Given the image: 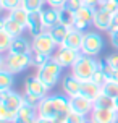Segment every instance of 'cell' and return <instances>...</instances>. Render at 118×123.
<instances>
[{
    "label": "cell",
    "mask_w": 118,
    "mask_h": 123,
    "mask_svg": "<svg viewBox=\"0 0 118 123\" xmlns=\"http://www.w3.org/2000/svg\"><path fill=\"white\" fill-rule=\"evenodd\" d=\"M0 29H5V18H0Z\"/></svg>",
    "instance_id": "obj_45"
},
{
    "label": "cell",
    "mask_w": 118,
    "mask_h": 123,
    "mask_svg": "<svg viewBox=\"0 0 118 123\" xmlns=\"http://www.w3.org/2000/svg\"><path fill=\"white\" fill-rule=\"evenodd\" d=\"M70 110L81 113V115H91V112L94 110V100L87 99L83 94L73 96L70 97Z\"/></svg>",
    "instance_id": "obj_8"
},
{
    "label": "cell",
    "mask_w": 118,
    "mask_h": 123,
    "mask_svg": "<svg viewBox=\"0 0 118 123\" xmlns=\"http://www.w3.org/2000/svg\"><path fill=\"white\" fill-rule=\"evenodd\" d=\"M81 84H83V81L79 78H76L73 73L66 74L62 80V87H63V91H65V94L68 97H73V96L81 94Z\"/></svg>",
    "instance_id": "obj_14"
},
{
    "label": "cell",
    "mask_w": 118,
    "mask_h": 123,
    "mask_svg": "<svg viewBox=\"0 0 118 123\" xmlns=\"http://www.w3.org/2000/svg\"><path fill=\"white\" fill-rule=\"evenodd\" d=\"M37 78L42 81L45 86L53 87L60 80V74H62V67L53 60V57L50 58L47 63H44L42 67L37 68Z\"/></svg>",
    "instance_id": "obj_2"
},
{
    "label": "cell",
    "mask_w": 118,
    "mask_h": 123,
    "mask_svg": "<svg viewBox=\"0 0 118 123\" xmlns=\"http://www.w3.org/2000/svg\"><path fill=\"white\" fill-rule=\"evenodd\" d=\"M55 47H57V44L53 41V37L50 36L49 29L42 31L41 34L34 36V39H32V52H42V54L52 55Z\"/></svg>",
    "instance_id": "obj_6"
},
{
    "label": "cell",
    "mask_w": 118,
    "mask_h": 123,
    "mask_svg": "<svg viewBox=\"0 0 118 123\" xmlns=\"http://www.w3.org/2000/svg\"><path fill=\"white\" fill-rule=\"evenodd\" d=\"M41 19H42V25L45 29H50L52 26H55L60 23V18H58V8H53V6H45L41 10Z\"/></svg>",
    "instance_id": "obj_16"
},
{
    "label": "cell",
    "mask_w": 118,
    "mask_h": 123,
    "mask_svg": "<svg viewBox=\"0 0 118 123\" xmlns=\"http://www.w3.org/2000/svg\"><path fill=\"white\" fill-rule=\"evenodd\" d=\"M95 6H91V5H83L79 10L75 12V21H73V28L75 29H79V31H84L87 29V26L91 25L94 21V15H95Z\"/></svg>",
    "instance_id": "obj_5"
},
{
    "label": "cell",
    "mask_w": 118,
    "mask_h": 123,
    "mask_svg": "<svg viewBox=\"0 0 118 123\" xmlns=\"http://www.w3.org/2000/svg\"><path fill=\"white\" fill-rule=\"evenodd\" d=\"M44 5H47L45 3V0H23V3H21V6L24 8L26 12H41L44 8Z\"/></svg>",
    "instance_id": "obj_26"
},
{
    "label": "cell",
    "mask_w": 118,
    "mask_h": 123,
    "mask_svg": "<svg viewBox=\"0 0 118 123\" xmlns=\"http://www.w3.org/2000/svg\"><path fill=\"white\" fill-rule=\"evenodd\" d=\"M37 117H39L37 113H32V115H19V113H16L13 123H36Z\"/></svg>",
    "instance_id": "obj_33"
},
{
    "label": "cell",
    "mask_w": 118,
    "mask_h": 123,
    "mask_svg": "<svg viewBox=\"0 0 118 123\" xmlns=\"http://www.w3.org/2000/svg\"><path fill=\"white\" fill-rule=\"evenodd\" d=\"M24 102L26 104H29V105H32V107H37L39 105V102H41V99L37 97V96H34V94H31V92H24Z\"/></svg>",
    "instance_id": "obj_37"
},
{
    "label": "cell",
    "mask_w": 118,
    "mask_h": 123,
    "mask_svg": "<svg viewBox=\"0 0 118 123\" xmlns=\"http://www.w3.org/2000/svg\"><path fill=\"white\" fill-rule=\"evenodd\" d=\"M105 60L108 62V65H110L113 70H118V54H112V55H108Z\"/></svg>",
    "instance_id": "obj_38"
},
{
    "label": "cell",
    "mask_w": 118,
    "mask_h": 123,
    "mask_svg": "<svg viewBox=\"0 0 118 123\" xmlns=\"http://www.w3.org/2000/svg\"><path fill=\"white\" fill-rule=\"evenodd\" d=\"M15 117H16V113L10 112L5 105H3V102L0 100V123H13Z\"/></svg>",
    "instance_id": "obj_30"
},
{
    "label": "cell",
    "mask_w": 118,
    "mask_h": 123,
    "mask_svg": "<svg viewBox=\"0 0 118 123\" xmlns=\"http://www.w3.org/2000/svg\"><path fill=\"white\" fill-rule=\"evenodd\" d=\"M104 49V39L97 32H84V39H83V47H81V54L89 57H95L100 54V50Z\"/></svg>",
    "instance_id": "obj_4"
},
{
    "label": "cell",
    "mask_w": 118,
    "mask_h": 123,
    "mask_svg": "<svg viewBox=\"0 0 118 123\" xmlns=\"http://www.w3.org/2000/svg\"><path fill=\"white\" fill-rule=\"evenodd\" d=\"M50 87L45 86L42 81L37 78V74L36 76H28L24 81V92H31L34 96H37L39 99H44L47 96V92H49Z\"/></svg>",
    "instance_id": "obj_10"
},
{
    "label": "cell",
    "mask_w": 118,
    "mask_h": 123,
    "mask_svg": "<svg viewBox=\"0 0 118 123\" xmlns=\"http://www.w3.org/2000/svg\"><path fill=\"white\" fill-rule=\"evenodd\" d=\"M31 67V54H10L5 57V70L16 74Z\"/></svg>",
    "instance_id": "obj_3"
},
{
    "label": "cell",
    "mask_w": 118,
    "mask_h": 123,
    "mask_svg": "<svg viewBox=\"0 0 118 123\" xmlns=\"http://www.w3.org/2000/svg\"><path fill=\"white\" fill-rule=\"evenodd\" d=\"M112 13H108L107 10H104L102 6H99L95 10V15H94V21L92 25L100 31H108L110 29V25H112Z\"/></svg>",
    "instance_id": "obj_15"
},
{
    "label": "cell",
    "mask_w": 118,
    "mask_h": 123,
    "mask_svg": "<svg viewBox=\"0 0 118 123\" xmlns=\"http://www.w3.org/2000/svg\"><path fill=\"white\" fill-rule=\"evenodd\" d=\"M115 109H117V112H118V96L115 97Z\"/></svg>",
    "instance_id": "obj_47"
},
{
    "label": "cell",
    "mask_w": 118,
    "mask_h": 123,
    "mask_svg": "<svg viewBox=\"0 0 118 123\" xmlns=\"http://www.w3.org/2000/svg\"><path fill=\"white\" fill-rule=\"evenodd\" d=\"M3 10H5V8H3V3H2V0H0V13L3 12Z\"/></svg>",
    "instance_id": "obj_48"
},
{
    "label": "cell",
    "mask_w": 118,
    "mask_h": 123,
    "mask_svg": "<svg viewBox=\"0 0 118 123\" xmlns=\"http://www.w3.org/2000/svg\"><path fill=\"white\" fill-rule=\"evenodd\" d=\"M37 115L44 118H52V120L60 115L53 100H52V96H45L44 99H41V102L37 105Z\"/></svg>",
    "instance_id": "obj_12"
},
{
    "label": "cell",
    "mask_w": 118,
    "mask_h": 123,
    "mask_svg": "<svg viewBox=\"0 0 118 123\" xmlns=\"http://www.w3.org/2000/svg\"><path fill=\"white\" fill-rule=\"evenodd\" d=\"M0 92H2V91H0Z\"/></svg>",
    "instance_id": "obj_52"
},
{
    "label": "cell",
    "mask_w": 118,
    "mask_h": 123,
    "mask_svg": "<svg viewBox=\"0 0 118 123\" xmlns=\"http://www.w3.org/2000/svg\"><path fill=\"white\" fill-rule=\"evenodd\" d=\"M0 100H2L3 105H5L10 112H13V113H18V110L21 109V105L24 104V97L19 96L18 92L12 91V89L0 92Z\"/></svg>",
    "instance_id": "obj_9"
},
{
    "label": "cell",
    "mask_w": 118,
    "mask_h": 123,
    "mask_svg": "<svg viewBox=\"0 0 118 123\" xmlns=\"http://www.w3.org/2000/svg\"><path fill=\"white\" fill-rule=\"evenodd\" d=\"M83 39H84V32L79 29H75V28H71L68 31V34L65 37V41H63V47H66V49H73V50H78L81 52V47H83Z\"/></svg>",
    "instance_id": "obj_13"
},
{
    "label": "cell",
    "mask_w": 118,
    "mask_h": 123,
    "mask_svg": "<svg viewBox=\"0 0 118 123\" xmlns=\"http://www.w3.org/2000/svg\"><path fill=\"white\" fill-rule=\"evenodd\" d=\"M83 5H84V2H83V0H66L63 6H65V8H68V10H71V12H76V10H79Z\"/></svg>",
    "instance_id": "obj_36"
},
{
    "label": "cell",
    "mask_w": 118,
    "mask_h": 123,
    "mask_svg": "<svg viewBox=\"0 0 118 123\" xmlns=\"http://www.w3.org/2000/svg\"><path fill=\"white\" fill-rule=\"evenodd\" d=\"M115 123H118V118H117V122H115Z\"/></svg>",
    "instance_id": "obj_51"
},
{
    "label": "cell",
    "mask_w": 118,
    "mask_h": 123,
    "mask_svg": "<svg viewBox=\"0 0 118 123\" xmlns=\"http://www.w3.org/2000/svg\"><path fill=\"white\" fill-rule=\"evenodd\" d=\"M52 57L49 54H42V52H31V67H42L44 63H47Z\"/></svg>",
    "instance_id": "obj_27"
},
{
    "label": "cell",
    "mask_w": 118,
    "mask_h": 123,
    "mask_svg": "<svg viewBox=\"0 0 118 123\" xmlns=\"http://www.w3.org/2000/svg\"><path fill=\"white\" fill-rule=\"evenodd\" d=\"M99 2H100V3H102V2H104V0H99Z\"/></svg>",
    "instance_id": "obj_50"
},
{
    "label": "cell",
    "mask_w": 118,
    "mask_h": 123,
    "mask_svg": "<svg viewBox=\"0 0 118 123\" xmlns=\"http://www.w3.org/2000/svg\"><path fill=\"white\" fill-rule=\"evenodd\" d=\"M5 68V57H2V54H0V70H3Z\"/></svg>",
    "instance_id": "obj_44"
},
{
    "label": "cell",
    "mask_w": 118,
    "mask_h": 123,
    "mask_svg": "<svg viewBox=\"0 0 118 123\" xmlns=\"http://www.w3.org/2000/svg\"><path fill=\"white\" fill-rule=\"evenodd\" d=\"M79 55H81V52H78V50L66 49L63 45H58V50L55 52V55H53V60L62 68H66V67H73Z\"/></svg>",
    "instance_id": "obj_7"
},
{
    "label": "cell",
    "mask_w": 118,
    "mask_h": 123,
    "mask_svg": "<svg viewBox=\"0 0 118 123\" xmlns=\"http://www.w3.org/2000/svg\"><path fill=\"white\" fill-rule=\"evenodd\" d=\"M26 28L29 29V32H31L32 36H37V34L42 32V31H45V28H44V25H42V19H41V12L29 13Z\"/></svg>",
    "instance_id": "obj_18"
},
{
    "label": "cell",
    "mask_w": 118,
    "mask_h": 123,
    "mask_svg": "<svg viewBox=\"0 0 118 123\" xmlns=\"http://www.w3.org/2000/svg\"><path fill=\"white\" fill-rule=\"evenodd\" d=\"M100 6L104 10H107L108 13H112V15L118 13V0H104L100 3Z\"/></svg>",
    "instance_id": "obj_32"
},
{
    "label": "cell",
    "mask_w": 118,
    "mask_h": 123,
    "mask_svg": "<svg viewBox=\"0 0 118 123\" xmlns=\"http://www.w3.org/2000/svg\"><path fill=\"white\" fill-rule=\"evenodd\" d=\"M8 15H10L15 21H18L19 25H23V26L28 25V16H29V12H26L23 6H18V8H15V10H12V12H8Z\"/></svg>",
    "instance_id": "obj_24"
},
{
    "label": "cell",
    "mask_w": 118,
    "mask_h": 123,
    "mask_svg": "<svg viewBox=\"0 0 118 123\" xmlns=\"http://www.w3.org/2000/svg\"><path fill=\"white\" fill-rule=\"evenodd\" d=\"M94 107H97V109H115V99L102 92L99 97L94 100Z\"/></svg>",
    "instance_id": "obj_22"
},
{
    "label": "cell",
    "mask_w": 118,
    "mask_h": 123,
    "mask_svg": "<svg viewBox=\"0 0 118 123\" xmlns=\"http://www.w3.org/2000/svg\"><path fill=\"white\" fill-rule=\"evenodd\" d=\"M10 54H31L32 52V44H29L28 39H24L23 36L13 37L12 45H10Z\"/></svg>",
    "instance_id": "obj_17"
},
{
    "label": "cell",
    "mask_w": 118,
    "mask_h": 123,
    "mask_svg": "<svg viewBox=\"0 0 118 123\" xmlns=\"http://www.w3.org/2000/svg\"><path fill=\"white\" fill-rule=\"evenodd\" d=\"M112 80L118 81V70H115V71H113V76H112Z\"/></svg>",
    "instance_id": "obj_46"
},
{
    "label": "cell",
    "mask_w": 118,
    "mask_h": 123,
    "mask_svg": "<svg viewBox=\"0 0 118 123\" xmlns=\"http://www.w3.org/2000/svg\"><path fill=\"white\" fill-rule=\"evenodd\" d=\"M65 123H86V115H81V113L70 110L65 115Z\"/></svg>",
    "instance_id": "obj_31"
},
{
    "label": "cell",
    "mask_w": 118,
    "mask_h": 123,
    "mask_svg": "<svg viewBox=\"0 0 118 123\" xmlns=\"http://www.w3.org/2000/svg\"><path fill=\"white\" fill-rule=\"evenodd\" d=\"M24 29H26V26L19 25L18 21H15L10 15H6V16H5V31H6V32H10L13 37L21 36Z\"/></svg>",
    "instance_id": "obj_21"
},
{
    "label": "cell",
    "mask_w": 118,
    "mask_h": 123,
    "mask_svg": "<svg viewBox=\"0 0 118 123\" xmlns=\"http://www.w3.org/2000/svg\"><path fill=\"white\" fill-rule=\"evenodd\" d=\"M81 94L86 96L87 99H91V100H95L102 94V86L95 84L92 80L83 81V84H81Z\"/></svg>",
    "instance_id": "obj_19"
},
{
    "label": "cell",
    "mask_w": 118,
    "mask_h": 123,
    "mask_svg": "<svg viewBox=\"0 0 118 123\" xmlns=\"http://www.w3.org/2000/svg\"><path fill=\"white\" fill-rule=\"evenodd\" d=\"M86 123H94V122L91 120V118H89V120H86Z\"/></svg>",
    "instance_id": "obj_49"
},
{
    "label": "cell",
    "mask_w": 118,
    "mask_h": 123,
    "mask_svg": "<svg viewBox=\"0 0 118 123\" xmlns=\"http://www.w3.org/2000/svg\"><path fill=\"white\" fill-rule=\"evenodd\" d=\"M118 118V112L115 109H97L94 107L91 112V120L94 123H115Z\"/></svg>",
    "instance_id": "obj_11"
},
{
    "label": "cell",
    "mask_w": 118,
    "mask_h": 123,
    "mask_svg": "<svg viewBox=\"0 0 118 123\" xmlns=\"http://www.w3.org/2000/svg\"><path fill=\"white\" fill-rule=\"evenodd\" d=\"M70 29H71V28H68V26L62 25V23H58V25L52 26V28L49 29V32H50V36L53 37V41H55V44H57V45H62Z\"/></svg>",
    "instance_id": "obj_20"
},
{
    "label": "cell",
    "mask_w": 118,
    "mask_h": 123,
    "mask_svg": "<svg viewBox=\"0 0 118 123\" xmlns=\"http://www.w3.org/2000/svg\"><path fill=\"white\" fill-rule=\"evenodd\" d=\"M58 18H60V23L68 28H73V21H75V12H71L68 8H58Z\"/></svg>",
    "instance_id": "obj_23"
},
{
    "label": "cell",
    "mask_w": 118,
    "mask_h": 123,
    "mask_svg": "<svg viewBox=\"0 0 118 123\" xmlns=\"http://www.w3.org/2000/svg\"><path fill=\"white\" fill-rule=\"evenodd\" d=\"M102 92L115 99L118 96V81H115V80H107L105 83H104V86H102Z\"/></svg>",
    "instance_id": "obj_28"
},
{
    "label": "cell",
    "mask_w": 118,
    "mask_h": 123,
    "mask_svg": "<svg viewBox=\"0 0 118 123\" xmlns=\"http://www.w3.org/2000/svg\"><path fill=\"white\" fill-rule=\"evenodd\" d=\"M13 86V73L8 70H0V91H8Z\"/></svg>",
    "instance_id": "obj_25"
},
{
    "label": "cell",
    "mask_w": 118,
    "mask_h": 123,
    "mask_svg": "<svg viewBox=\"0 0 118 123\" xmlns=\"http://www.w3.org/2000/svg\"><path fill=\"white\" fill-rule=\"evenodd\" d=\"M2 3H3V8H5L6 12H12L15 8L21 6L23 0H2Z\"/></svg>",
    "instance_id": "obj_35"
},
{
    "label": "cell",
    "mask_w": 118,
    "mask_h": 123,
    "mask_svg": "<svg viewBox=\"0 0 118 123\" xmlns=\"http://www.w3.org/2000/svg\"><path fill=\"white\" fill-rule=\"evenodd\" d=\"M112 31H118V13H115L112 16V25H110L108 32H112Z\"/></svg>",
    "instance_id": "obj_40"
},
{
    "label": "cell",
    "mask_w": 118,
    "mask_h": 123,
    "mask_svg": "<svg viewBox=\"0 0 118 123\" xmlns=\"http://www.w3.org/2000/svg\"><path fill=\"white\" fill-rule=\"evenodd\" d=\"M36 123H55L52 118H44V117H37Z\"/></svg>",
    "instance_id": "obj_43"
},
{
    "label": "cell",
    "mask_w": 118,
    "mask_h": 123,
    "mask_svg": "<svg viewBox=\"0 0 118 123\" xmlns=\"http://www.w3.org/2000/svg\"><path fill=\"white\" fill-rule=\"evenodd\" d=\"M110 42L115 49H118V31H112L110 32Z\"/></svg>",
    "instance_id": "obj_41"
},
{
    "label": "cell",
    "mask_w": 118,
    "mask_h": 123,
    "mask_svg": "<svg viewBox=\"0 0 118 123\" xmlns=\"http://www.w3.org/2000/svg\"><path fill=\"white\" fill-rule=\"evenodd\" d=\"M12 41H13V36L10 32H6L5 29H0V54L10 50Z\"/></svg>",
    "instance_id": "obj_29"
},
{
    "label": "cell",
    "mask_w": 118,
    "mask_h": 123,
    "mask_svg": "<svg viewBox=\"0 0 118 123\" xmlns=\"http://www.w3.org/2000/svg\"><path fill=\"white\" fill-rule=\"evenodd\" d=\"M83 2H84V5H91V6H95V8H99V6H100L99 0H83Z\"/></svg>",
    "instance_id": "obj_42"
},
{
    "label": "cell",
    "mask_w": 118,
    "mask_h": 123,
    "mask_svg": "<svg viewBox=\"0 0 118 123\" xmlns=\"http://www.w3.org/2000/svg\"><path fill=\"white\" fill-rule=\"evenodd\" d=\"M71 70H73V74L81 81H89L97 70V60H94V57L81 54L75 62V65L71 67Z\"/></svg>",
    "instance_id": "obj_1"
},
{
    "label": "cell",
    "mask_w": 118,
    "mask_h": 123,
    "mask_svg": "<svg viewBox=\"0 0 118 123\" xmlns=\"http://www.w3.org/2000/svg\"><path fill=\"white\" fill-rule=\"evenodd\" d=\"M65 2L66 0H45V3L49 6H53V8H62L65 5Z\"/></svg>",
    "instance_id": "obj_39"
},
{
    "label": "cell",
    "mask_w": 118,
    "mask_h": 123,
    "mask_svg": "<svg viewBox=\"0 0 118 123\" xmlns=\"http://www.w3.org/2000/svg\"><path fill=\"white\" fill-rule=\"evenodd\" d=\"M91 80H92L95 84H99V86H104V83H105L108 78L105 76V73H104L102 70H99V68H97V70H95V73L92 74V78H91Z\"/></svg>",
    "instance_id": "obj_34"
}]
</instances>
